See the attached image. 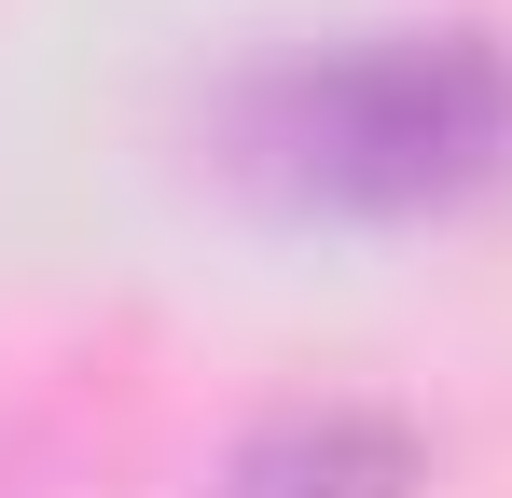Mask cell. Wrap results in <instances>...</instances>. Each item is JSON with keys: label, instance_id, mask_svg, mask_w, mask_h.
I'll return each instance as SVG.
<instances>
[{"label": "cell", "instance_id": "6da1fadb", "mask_svg": "<svg viewBox=\"0 0 512 498\" xmlns=\"http://www.w3.org/2000/svg\"><path fill=\"white\" fill-rule=\"evenodd\" d=\"M236 139L305 208H429L512 166V56L471 28H388L250 83Z\"/></svg>", "mask_w": 512, "mask_h": 498}, {"label": "cell", "instance_id": "7a4b0ae2", "mask_svg": "<svg viewBox=\"0 0 512 498\" xmlns=\"http://www.w3.org/2000/svg\"><path fill=\"white\" fill-rule=\"evenodd\" d=\"M402 485H416V443L388 415H277L236 457V498H402Z\"/></svg>", "mask_w": 512, "mask_h": 498}]
</instances>
